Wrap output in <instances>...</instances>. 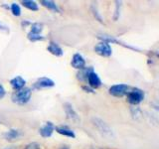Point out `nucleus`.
<instances>
[{
  "label": "nucleus",
  "mask_w": 159,
  "mask_h": 149,
  "mask_svg": "<svg viewBox=\"0 0 159 149\" xmlns=\"http://www.w3.org/2000/svg\"><path fill=\"white\" fill-rule=\"evenodd\" d=\"M92 122L93 124V126L98 129V132L101 133L102 136L107 137V138H113L114 137V133H113L112 128L108 125V123H107L101 117L93 116L92 118Z\"/></svg>",
  "instance_id": "obj_1"
},
{
  "label": "nucleus",
  "mask_w": 159,
  "mask_h": 149,
  "mask_svg": "<svg viewBox=\"0 0 159 149\" xmlns=\"http://www.w3.org/2000/svg\"><path fill=\"white\" fill-rule=\"evenodd\" d=\"M31 96H32V89L30 88H24L22 89H20V91H16L15 93H13L11 96V99L14 103L23 106V104H26L29 102Z\"/></svg>",
  "instance_id": "obj_2"
},
{
  "label": "nucleus",
  "mask_w": 159,
  "mask_h": 149,
  "mask_svg": "<svg viewBox=\"0 0 159 149\" xmlns=\"http://www.w3.org/2000/svg\"><path fill=\"white\" fill-rule=\"evenodd\" d=\"M127 102L131 104V106H138L143 99L145 94H144V92L141 88H132L129 89V92L127 93Z\"/></svg>",
  "instance_id": "obj_3"
},
{
  "label": "nucleus",
  "mask_w": 159,
  "mask_h": 149,
  "mask_svg": "<svg viewBox=\"0 0 159 149\" xmlns=\"http://www.w3.org/2000/svg\"><path fill=\"white\" fill-rule=\"evenodd\" d=\"M131 88L125 84H113L111 88H108V93L112 97H122L123 96L127 94L129 92V89Z\"/></svg>",
  "instance_id": "obj_4"
},
{
  "label": "nucleus",
  "mask_w": 159,
  "mask_h": 149,
  "mask_svg": "<svg viewBox=\"0 0 159 149\" xmlns=\"http://www.w3.org/2000/svg\"><path fill=\"white\" fill-rule=\"evenodd\" d=\"M93 50L98 55H99V56H102V57H104V58L111 57L112 54V49H111V45L107 42H102V41L98 43L96 46H94Z\"/></svg>",
  "instance_id": "obj_5"
},
{
  "label": "nucleus",
  "mask_w": 159,
  "mask_h": 149,
  "mask_svg": "<svg viewBox=\"0 0 159 149\" xmlns=\"http://www.w3.org/2000/svg\"><path fill=\"white\" fill-rule=\"evenodd\" d=\"M64 111H65V113H66L67 115V118L70 119L71 121L75 122V123H79L80 121H81V118H80L78 112L75 111V108L73 106L72 103L70 102H65L64 103Z\"/></svg>",
  "instance_id": "obj_6"
},
{
  "label": "nucleus",
  "mask_w": 159,
  "mask_h": 149,
  "mask_svg": "<svg viewBox=\"0 0 159 149\" xmlns=\"http://www.w3.org/2000/svg\"><path fill=\"white\" fill-rule=\"evenodd\" d=\"M87 82H88V86L89 88H92L93 89H96L102 87V79L99 78L98 74L93 71H91L88 74V77H87Z\"/></svg>",
  "instance_id": "obj_7"
},
{
  "label": "nucleus",
  "mask_w": 159,
  "mask_h": 149,
  "mask_svg": "<svg viewBox=\"0 0 159 149\" xmlns=\"http://www.w3.org/2000/svg\"><path fill=\"white\" fill-rule=\"evenodd\" d=\"M98 38L99 40H102V42H107V43H113V44H117V45H120V46H123L124 48H128V49H130V50H134V51H140V50H138L137 48L135 47H132V46H129V45H126V44H124L123 42L121 41H119V40L116 39L114 37L112 36H109V35H106V34H99L98 35Z\"/></svg>",
  "instance_id": "obj_8"
},
{
  "label": "nucleus",
  "mask_w": 159,
  "mask_h": 149,
  "mask_svg": "<svg viewBox=\"0 0 159 149\" xmlns=\"http://www.w3.org/2000/svg\"><path fill=\"white\" fill-rule=\"evenodd\" d=\"M55 86V82L52 79L47 78V77H42L39 78L36 82L34 83L33 87L37 89L40 88H53Z\"/></svg>",
  "instance_id": "obj_9"
},
{
  "label": "nucleus",
  "mask_w": 159,
  "mask_h": 149,
  "mask_svg": "<svg viewBox=\"0 0 159 149\" xmlns=\"http://www.w3.org/2000/svg\"><path fill=\"white\" fill-rule=\"evenodd\" d=\"M72 67L77 70H82L86 67V60L80 53H76L73 55L72 61H71Z\"/></svg>",
  "instance_id": "obj_10"
},
{
  "label": "nucleus",
  "mask_w": 159,
  "mask_h": 149,
  "mask_svg": "<svg viewBox=\"0 0 159 149\" xmlns=\"http://www.w3.org/2000/svg\"><path fill=\"white\" fill-rule=\"evenodd\" d=\"M55 130V125L53 124L52 121H47L44 125L39 129V133L40 135L44 138H48V137H51L52 134Z\"/></svg>",
  "instance_id": "obj_11"
},
{
  "label": "nucleus",
  "mask_w": 159,
  "mask_h": 149,
  "mask_svg": "<svg viewBox=\"0 0 159 149\" xmlns=\"http://www.w3.org/2000/svg\"><path fill=\"white\" fill-rule=\"evenodd\" d=\"M9 83H10V86H11L12 88L15 89V91H20V89L24 88L25 84H26V81L20 76H17L11 79Z\"/></svg>",
  "instance_id": "obj_12"
},
{
  "label": "nucleus",
  "mask_w": 159,
  "mask_h": 149,
  "mask_svg": "<svg viewBox=\"0 0 159 149\" xmlns=\"http://www.w3.org/2000/svg\"><path fill=\"white\" fill-rule=\"evenodd\" d=\"M47 50H48V52H50L52 55H54V56H56V57H62L64 55L63 49L60 47L57 43H55L53 41H51L49 43Z\"/></svg>",
  "instance_id": "obj_13"
},
{
  "label": "nucleus",
  "mask_w": 159,
  "mask_h": 149,
  "mask_svg": "<svg viewBox=\"0 0 159 149\" xmlns=\"http://www.w3.org/2000/svg\"><path fill=\"white\" fill-rule=\"evenodd\" d=\"M21 136H22V132L20 130H18V129H15V128L9 129L8 131H6L3 134L4 139H6V140H8V141L15 140V139H18Z\"/></svg>",
  "instance_id": "obj_14"
},
{
  "label": "nucleus",
  "mask_w": 159,
  "mask_h": 149,
  "mask_svg": "<svg viewBox=\"0 0 159 149\" xmlns=\"http://www.w3.org/2000/svg\"><path fill=\"white\" fill-rule=\"evenodd\" d=\"M55 130H56L59 134L64 136H67L70 138H76V133H75L74 130L70 129L67 126H55Z\"/></svg>",
  "instance_id": "obj_15"
},
{
  "label": "nucleus",
  "mask_w": 159,
  "mask_h": 149,
  "mask_svg": "<svg viewBox=\"0 0 159 149\" xmlns=\"http://www.w3.org/2000/svg\"><path fill=\"white\" fill-rule=\"evenodd\" d=\"M40 3H41L44 7L48 8L49 10H52V11H54V12L59 13L60 11H61V9H60V7L58 6V4L56 2L52 1V0H41Z\"/></svg>",
  "instance_id": "obj_16"
},
{
  "label": "nucleus",
  "mask_w": 159,
  "mask_h": 149,
  "mask_svg": "<svg viewBox=\"0 0 159 149\" xmlns=\"http://www.w3.org/2000/svg\"><path fill=\"white\" fill-rule=\"evenodd\" d=\"M93 67H84L82 70H79V72L77 73V79L79 81L81 82H87V77H88V74L93 71Z\"/></svg>",
  "instance_id": "obj_17"
},
{
  "label": "nucleus",
  "mask_w": 159,
  "mask_h": 149,
  "mask_svg": "<svg viewBox=\"0 0 159 149\" xmlns=\"http://www.w3.org/2000/svg\"><path fill=\"white\" fill-rule=\"evenodd\" d=\"M21 4L25 8L31 10V11H38L39 10L38 4L36 1H34V0H22Z\"/></svg>",
  "instance_id": "obj_18"
},
{
  "label": "nucleus",
  "mask_w": 159,
  "mask_h": 149,
  "mask_svg": "<svg viewBox=\"0 0 159 149\" xmlns=\"http://www.w3.org/2000/svg\"><path fill=\"white\" fill-rule=\"evenodd\" d=\"M27 38H28L29 41H31V42H38V41H43V40H45V37L43 36V35L33 34L31 32H29L27 34Z\"/></svg>",
  "instance_id": "obj_19"
},
{
  "label": "nucleus",
  "mask_w": 159,
  "mask_h": 149,
  "mask_svg": "<svg viewBox=\"0 0 159 149\" xmlns=\"http://www.w3.org/2000/svg\"><path fill=\"white\" fill-rule=\"evenodd\" d=\"M43 31V24L42 23H32L31 24V33L33 34H41Z\"/></svg>",
  "instance_id": "obj_20"
},
{
  "label": "nucleus",
  "mask_w": 159,
  "mask_h": 149,
  "mask_svg": "<svg viewBox=\"0 0 159 149\" xmlns=\"http://www.w3.org/2000/svg\"><path fill=\"white\" fill-rule=\"evenodd\" d=\"M92 12H93V14L94 18H96V20H98V22H101V23L103 22L102 14L99 13L98 9V6H97V5L94 4V3H93V5H92Z\"/></svg>",
  "instance_id": "obj_21"
},
{
  "label": "nucleus",
  "mask_w": 159,
  "mask_h": 149,
  "mask_svg": "<svg viewBox=\"0 0 159 149\" xmlns=\"http://www.w3.org/2000/svg\"><path fill=\"white\" fill-rule=\"evenodd\" d=\"M121 1H116V9H114V14H113V20L117 21V19L120 17V11H121Z\"/></svg>",
  "instance_id": "obj_22"
},
{
  "label": "nucleus",
  "mask_w": 159,
  "mask_h": 149,
  "mask_svg": "<svg viewBox=\"0 0 159 149\" xmlns=\"http://www.w3.org/2000/svg\"><path fill=\"white\" fill-rule=\"evenodd\" d=\"M10 10H11V12L14 16L19 17L20 15H21V8H20V6L17 3H12L11 6H10Z\"/></svg>",
  "instance_id": "obj_23"
},
{
  "label": "nucleus",
  "mask_w": 159,
  "mask_h": 149,
  "mask_svg": "<svg viewBox=\"0 0 159 149\" xmlns=\"http://www.w3.org/2000/svg\"><path fill=\"white\" fill-rule=\"evenodd\" d=\"M130 111H131V114H132V117L134 119H138L139 117L142 115L141 111L138 107H131Z\"/></svg>",
  "instance_id": "obj_24"
},
{
  "label": "nucleus",
  "mask_w": 159,
  "mask_h": 149,
  "mask_svg": "<svg viewBox=\"0 0 159 149\" xmlns=\"http://www.w3.org/2000/svg\"><path fill=\"white\" fill-rule=\"evenodd\" d=\"M24 149H41V145L37 142H31L27 144Z\"/></svg>",
  "instance_id": "obj_25"
},
{
  "label": "nucleus",
  "mask_w": 159,
  "mask_h": 149,
  "mask_svg": "<svg viewBox=\"0 0 159 149\" xmlns=\"http://www.w3.org/2000/svg\"><path fill=\"white\" fill-rule=\"evenodd\" d=\"M82 89L84 92H86L88 93H94V89H93L92 88H89L88 84H84V86H82Z\"/></svg>",
  "instance_id": "obj_26"
},
{
  "label": "nucleus",
  "mask_w": 159,
  "mask_h": 149,
  "mask_svg": "<svg viewBox=\"0 0 159 149\" xmlns=\"http://www.w3.org/2000/svg\"><path fill=\"white\" fill-rule=\"evenodd\" d=\"M5 94H6V91H5V88L2 84H0V99L3 98L5 97Z\"/></svg>",
  "instance_id": "obj_27"
},
{
  "label": "nucleus",
  "mask_w": 159,
  "mask_h": 149,
  "mask_svg": "<svg viewBox=\"0 0 159 149\" xmlns=\"http://www.w3.org/2000/svg\"><path fill=\"white\" fill-rule=\"evenodd\" d=\"M0 30H2V31H6V32H8V31H9V28L6 26V25H4V24H2V23H0Z\"/></svg>",
  "instance_id": "obj_28"
},
{
  "label": "nucleus",
  "mask_w": 159,
  "mask_h": 149,
  "mask_svg": "<svg viewBox=\"0 0 159 149\" xmlns=\"http://www.w3.org/2000/svg\"><path fill=\"white\" fill-rule=\"evenodd\" d=\"M32 23L30 22V21H28V20H23V21L21 22V26L22 27H26V26H28V25H31Z\"/></svg>",
  "instance_id": "obj_29"
},
{
  "label": "nucleus",
  "mask_w": 159,
  "mask_h": 149,
  "mask_svg": "<svg viewBox=\"0 0 159 149\" xmlns=\"http://www.w3.org/2000/svg\"><path fill=\"white\" fill-rule=\"evenodd\" d=\"M61 149H70V148H69L68 146H63V147H62Z\"/></svg>",
  "instance_id": "obj_30"
},
{
  "label": "nucleus",
  "mask_w": 159,
  "mask_h": 149,
  "mask_svg": "<svg viewBox=\"0 0 159 149\" xmlns=\"http://www.w3.org/2000/svg\"><path fill=\"white\" fill-rule=\"evenodd\" d=\"M4 149H14L13 147H6V148H4Z\"/></svg>",
  "instance_id": "obj_31"
},
{
  "label": "nucleus",
  "mask_w": 159,
  "mask_h": 149,
  "mask_svg": "<svg viewBox=\"0 0 159 149\" xmlns=\"http://www.w3.org/2000/svg\"><path fill=\"white\" fill-rule=\"evenodd\" d=\"M93 149H98V148H93Z\"/></svg>",
  "instance_id": "obj_32"
}]
</instances>
